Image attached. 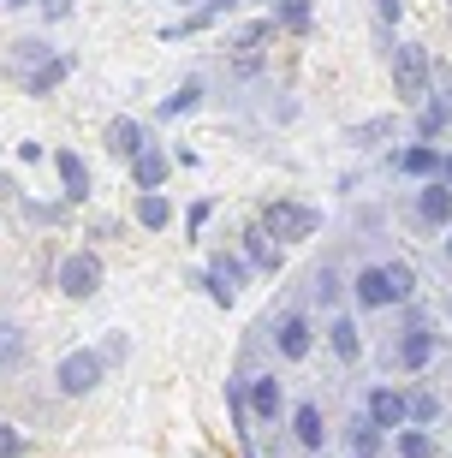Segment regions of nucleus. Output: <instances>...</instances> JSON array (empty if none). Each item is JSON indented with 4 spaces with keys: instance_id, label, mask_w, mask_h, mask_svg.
<instances>
[{
    "instance_id": "nucleus-1",
    "label": "nucleus",
    "mask_w": 452,
    "mask_h": 458,
    "mask_svg": "<svg viewBox=\"0 0 452 458\" xmlns=\"http://www.w3.org/2000/svg\"><path fill=\"white\" fill-rule=\"evenodd\" d=\"M411 274L405 268H363L357 274V304L363 310H381V304H399V298H411Z\"/></svg>"
},
{
    "instance_id": "nucleus-2",
    "label": "nucleus",
    "mask_w": 452,
    "mask_h": 458,
    "mask_svg": "<svg viewBox=\"0 0 452 458\" xmlns=\"http://www.w3.org/2000/svg\"><path fill=\"white\" fill-rule=\"evenodd\" d=\"M316 226H321V215H316V208H303V203H269V208H262V233L286 238V244L310 238Z\"/></svg>"
},
{
    "instance_id": "nucleus-3",
    "label": "nucleus",
    "mask_w": 452,
    "mask_h": 458,
    "mask_svg": "<svg viewBox=\"0 0 452 458\" xmlns=\"http://www.w3.org/2000/svg\"><path fill=\"white\" fill-rule=\"evenodd\" d=\"M393 89H399L405 102H422V89H429V60H422V48L393 54Z\"/></svg>"
},
{
    "instance_id": "nucleus-4",
    "label": "nucleus",
    "mask_w": 452,
    "mask_h": 458,
    "mask_svg": "<svg viewBox=\"0 0 452 458\" xmlns=\"http://www.w3.org/2000/svg\"><path fill=\"white\" fill-rule=\"evenodd\" d=\"M101 286V262L90 250H78V256H66L60 262V292H72V298H90V292Z\"/></svg>"
},
{
    "instance_id": "nucleus-5",
    "label": "nucleus",
    "mask_w": 452,
    "mask_h": 458,
    "mask_svg": "<svg viewBox=\"0 0 452 458\" xmlns=\"http://www.w3.org/2000/svg\"><path fill=\"white\" fill-rule=\"evenodd\" d=\"M96 381H101V357L96 352H72L66 363H60V393H72V399L90 393Z\"/></svg>"
},
{
    "instance_id": "nucleus-6",
    "label": "nucleus",
    "mask_w": 452,
    "mask_h": 458,
    "mask_svg": "<svg viewBox=\"0 0 452 458\" xmlns=\"http://www.w3.org/2000/svg\"><path fill=\"white\" fill-rule=\"evenodd\" d=\"M405 417H411V405H405L399 393H387V387L369 393V423H375V428H399Z\"/></svg>"
},
{
    "instance_id": "nucleus-7",
    "label": "nucleus",
    "mask_w": 452,
    "mask_h": 458,
    "mask_svg": "<svg viewBox=\"0 0 452 458\" xmlns=\"http://www.w3.org/2000/svg\"><path fill=\"white\" fill-rule=\"evenodd\" d=\"M107 149L125 155V161H137V155L149 149V143H143V125H137V119H114V125H107Z\"/></svg>"
},
{
    "instance_id": "nucleus-8",
    "label": "nucleus",
    "mask_w": 452,
    "mask_h": 458,
    "mask_svg": "<svg viewBox=\"0 0 452 458\" xmlns=\"http://www.w3.org/2000/svg\"><path fill=\"white\" fill-rule=\"evenodd\" d=\"M417 215H422L429 226H447V221H452V185H429V191L417 197Z\"/></svg>"
},
{
    "instance_id": "nucleus-9",
    "label": "nucleus",
    "mask_w": 452,
    "mask_h": 458,
    "mask_svg": "<svg viewBox=\"0 0 452 458\" xmlns=\"http://www.w3.org/2000/svg\"><path fill=\"white\" fill-rule=\"evenodd\" d=\"M66 72H72V60H66V54L42 60V66L30 72V96H48V89H60V84H66Z\"/></svg>"
},
{
    "instance_id": "nucleus-10",
    "label": "nucleus",
    "mask_w": 452,
    "mask_h": 458,
    "mask_svg": "<svg viewBox=\"0 0 452 458\" xmlns=\"http://www.w3.org/2000/svg\"><path fill=\"white\" fill-rule=\"evenodd\" d=\"M132 173H137V185H143V191H155L161 179H167V155H161V149H143L132 161Z\"/></svg>"
},
{
    "instance_id": "nucleus-11",
    "label": "nucleus",
    "mask_w": 452,
    "mask_h": 458,
    "mask_svg": "<svg viewBox=\"0 0 452 458\" xmlns=\"http://www.w3.org/2000/svg\"><path fill=\"white\" fill-rule=\"evenodd\" d=\"M399 357L411 363V369H422V363L435 357V340H429V327H405V345H399Z\"/></svg>"
},
{
    "instance_id": "nucleus-12",
    "label": "nucleus",
    "mask_w": 452,
    "mask_h": 458,
    "mask_svg": "<svg viewBox=\"0 0 452 458\" xmlns=\"http://www.w3.org/2000/svg\"><path fill=\"white\" fill-rule=\"evenodd\" d=\"M60 179H66V197H78L84 203V191H90V167H84V155H60Z\"/></svg>"
},
{
    "instance_id": "nucleus-13",
    "label": "nucleus",
    "mask_w": 452,
    "mask_h": 458,
    "mask_svg": "<svg viewBox=\"0 0 452 458\" xmlns=\"http://www.w3.org/2000/svg\"><path fill=\"white\" fill-rule=\"evenodd\" d=\"M292 435H298L303 446H321V441H328V428H321V411H316V405H298V417H292Z\"/></svg>"
},
{
    "instance_id": "nucleus-14",
    "label": "nucleus",
    "mask_w": 452,
    "mask_h": 458,
    "mask_svg": "<svg viewBox=\"0 0 452 458\" xmlns=\"http://www.w3.org/2000/svg\"><path fill=\"white\" fill-rule=\"evenodd\" d=\"M280 352L286 357H303V352H310V322H303V316H286V322H280Z\"/></svg>"
},
{
    "instance_id": "nucleus-15",
    "label": "nucleus",
    "mask_w": 452,
    "mask_h": 458,
    "mask_svg": "<svg viewBox=\"0 0 452 458\" xmlns=\"http://www.w3.org/2000/svg\"><path fill=\"white\" fill-rule=\"evenodd\" d=\"M251 411L256 417H274V411H280V381H251Z\"/></svg>"
},
{
    "instance_id": "nucleus-16",
    "label": "nucleus",
    "mask_w": 452,
    "mask_h": 458,
    "mask_svg": "<svg viewBox=\"0 0 452 458\" xmlns=\"http://www.w3.org/2000/svg\"><path fill=\"white\" fill-rule=\"evenodd\" d=\"M440 161H447V155L429 149V143H417V149H405V155H399V167H405V173H440Z\"/></svg>"
},
{
    "instance_id": "nucleus-17",
    "label": "nucleus",
    "mask_w": 452,
    "mask_h": 458,
    "mask_svg": "<svg viewBox=\"0 0 452 458\" xmlns=\"http://www.w3.org/2000/svg\"><path fill=\"white\" fill-rule=\"evenodd\" d=\"M137 221H143V226H167L173 221V203L149 191V197H137Z\"/></svg>"
},
{
    "instance_id": "nucleus-18",
    "label": "nucleus",
    "mask_w": 452,
    "mask_h": 458,
    "mask_svg": "<svg viewBox=\"0 0 452 458\" xmlns=\"http://www.w3.org/2000/svg\"><path fill=\"white\" fill-rule=\"evenodd\" d=\"M328 334H334V352L345 357V363H352V357L363 352V340H357V327H352V322H334V327H328Z\"/></svg>"
},
{
    "instance_id": "nucleus-19",
    "label": "nucleus",
    "mask_w": 452,
    "mask_h": 458,
    "mask_svg": "<svg viewBox=\"0 0 452 458\" xmlns=\"http://www.w3.org/2000/svg\"><path fill=\"white\" fill-rule=\"evenodd\" d=\"M18 357H24V334H18L13 322H0V369H6V363H18Z\"/></svg>"
},
{
    "instance_id": "nucleus-20",
    "label": "nucleus",
    "mask_w": 452,
    "mask_h": 458,
    "mask_svg": "<svg viewBox=\"0 0 452 458\" xmlns=\"http://www.w3.org/2000/svg\"><path fill=\"white\" fill-rule=\"evenodd\" d=\"M399 453L405 458H429V453H435V441H429L422 428H405V435H399Z\"/></svg>"
},
{
    "instance_id": "nucleus-21",
    "label": "nucleus",
    "mask_w": 452,
    "mask_h": 458,
    "mask_svg": "<svg viewBox=\"0 0 452 458\" xmlns=\"http://www.w3.org/2000/svg\"><path fill=\"white\" fill-rule=\"evenodd\" d=\"M197 96H202V84H184L179 96H167V102H161V114H167V119L173 114H191V107H197Z\"/></svg>"
},
{
    "instance_id": "nucleus-22",
    "label": "nucleus",
    "mask_w": 452,
    "mask_h": 458,
    "mask_svg": "<svg viewBox=\"0 0 452 458\" xmlns=\"http://www.w3.org/2000/svg\"><path fill=\"white\" fill-rule=\"evenodd\" d=\"M251 262L256 268H280V250H269V233H251Z\"/></svg>"
},
{
    "instance_id": "nucleus-23",
    "label": "nucleus",
    "mask_w": 452,
    "mask_h": 458,
    "mask_svg": "<svg viewBox=\"0 0 452 458\" xmlns=\"http://www.w3.org/2000/svg\"><path fill=\"white\" fill-rule=\"evenodd\" d=\"M447 119H452V102H429V114H422V125H417V131H422V137H435L440 125H447Z\"/></svg>"
},
{
    "instance_id": "nucleus-24",
    "label": "nucleus",
    "mask_w": 452,
    "mask_h": 458,
    "mask_svg": "<svg viewBox=\"0 0 452 458\" xmlns=\"http://www.w3.org/2000/svg\"><path fill=\"white\" fill-rule=\"evenodd\" d=\"M352 446H357V458H375V453H381V428H375V423H363Z\"/></svg>"
},
{
    "instance_id": "nucleus-25",
    "label": "nucleus",
    "mask_w": 452,
    "mask_h": 458,
    "mask_svg": "<svg viewBox=\"0 0 452 458\" xmlns=\"http://www.w3.org/2000/svg\"><path fill=\"white\" fill-rule=\"evenodd\" d=\"M405 405H411V417H417V423H435V393H411V399H405Z\"/></svg>"
},
{
    "instance_id": "nucleus-26",
    "label": "nucleus",
    "mask_w": 452,
    "mask_h": 458,
    "mask_svg": "<svg viewBox=\"0 0 452 458\" xmlns=\"http://www.w3.org/2000/svg\"><path fill=\"white\" fill-rule=\"evenodd\" d=\"M286 30H310V6H303V0H286Z\"/></svg>"
},
{
    "instance_id": "nucleus-27",
    "label": "nucleus",
    "mask_w": 452,
    "mask_h": 458,
    "mask_svg": "<svg viewBox=\"0 0 452 458\" xmlns=\"http://www.w3.org/2000/svg\"><path fill=\"white\" fill-rule=\"evenodd\" d=\"M18 453H24V435L13 423H0V458H18Z\"/></svg>"
},
{
    "instance_id": "nucleus-28",
    "label": "nucleus",
    "mask_w": 452,
    "mask_h": 458,
    "mask_svg": "<svg viewBox=\"0 0 452 458\" xmlns=\"http://www.w3.org/2000/svg\"><path fill=\"white\" fill-rule=\"evenodd\" d=\"M381 6V24H399V0H375Z\"/></svg>"
},
{
    "instance_id": "nucleus-29",
    "label": "nucleus",
    "mask_w": 452,
    "mask_h": 458,
    "mask_svg": "<svg viewBox=\"0 0 452 458\" xmlns=\"http://www.w3.org/2000/svg\"><path fill=\"white\" fill-rule=\"evenodd\" d=\"M440 185H452V155H447V161H440Z\"/></svg>"
},
{
    "instance_id": "nucleus-30",
    "label": "nucleus",
    "mask_w": 452,
    "mask_h": 458,
    "mask_svg": "<svg viewBox=\"0 0 452 458\" xmlns=\"http://www.w3.org/2000/svg\"><path fill=\"white\" fill-rule=\"evenodd\" d=\"M6 6H24V0H6Z\"/></svg>"
},
{
    "instance_id": "nucleus-31",
    "label": "nucleus",
    "mask_w": 452,
    "mask_h": 458,
    "mask_svg": "<svg viewBox=\"0 0 452 458\" xmlns=\"http://www.w3.org/2000/svg\"><path fill=\"white\" fill-rule=\"evenodd\" d=\"M447 250H452V244H447Z\"/></svg>"
}]
</instances>
